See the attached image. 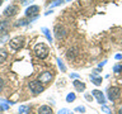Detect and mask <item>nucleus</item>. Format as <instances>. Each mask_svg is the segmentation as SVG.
Instances as JSON below:
<instances>
[{
  "instance_id": "obj_1",
  "label": "nucleus",
  "mask_w": 122,
  "mask_h": 114,
  "mask_svg": "<svg viewBox=\"0 0 122 114\" xmlns=\"http://www.w3.org/2000/svg\"><path fill=\"white\" fill-rule=\"evenodd\" d=\"M34 53H36V56L38 57V58L43 60V58H46V57L48 56L50 49H48V47L43 43V42H40V43H37L36 46H34Z\"/></svg>"
},
{
  "instance_id": "obj_2",
  "label": "nucleus",
  "mask_w": 122,
  "mask_h": 114,
  "mask_svg": "<svg viewBox=\"0 0 122 114\" xmlns=\"http://www.w3.org/2000/svg\"><path fill=\"white\" fill-rule=\"evenodd\" d=\"M9 46H10L11 49H14V51H18V49H20L23 46H24V37L18 36V37L11 38V39L9 41Z\"/></svg>"
},
{
  "instance_id": "obj_3",
  "label": "nucleus",
  "mask_w": 122,
  "mask_h": 114,
  "mask_svg": "<svg viewBox=\"0 0 122 114\" xmlns=\"http://www.w3.org/2000/svg\"><path fill=\"white\" fill-rule=\"evenodd\" d=\"M107 94H108V99L111 101H116L118 98L121 96V89L117 86H112L109 87L108 91H107Z\"/></svg>"
},
{
  "instance_id": "obj_4",
  "label": "nucleus",
  "mask_w": 122,
  "mask_h": 114,
  "mask_svg": "<svg viewBox=\"0 0 122 114\" xmlns=\"http://www.w3.org/2000/svg\"><path fill=\"white\" fill-rule=\"evenodd\" d=\"M29 89H30V91H32V93L34 94V95H37V94H41L42 91H43V85H42V84L38 81V80H34V81H30L29 82Z\"/></svg>"
},
{
  "instance_id": "obj_5",
  "label": "nucleus",
  "mask_w": 122,
  "mask_h": 114,
  "mask_svg": "<svg viewBox=\"0 0 122 114\" xmlns=\"http://www.w3.org/2000/svg\"><path fill=\"white\" fill-rule=\"evenodd\" d=\"M52 79H53V74L51 71H43L38 76V81L41 84H48Z\"/></svg>"
},
{
  "instance_id": "obj_6",
  "label": "nucleus",
  "mask_w": 122,
  "mask_h": 114,
  "mask_svg": "<svg viewBox=\"0 0 122 114\" xmlns=\"http://www.w3.org/2000/svg\"><path fill=\"white\" fill-rule=\"evenodd\" d=\"M38 13H40V6L37 5H30L25 9V17L27 18H33V17H37Z\"/></svg>"
},
{
  "instance_id": "obj_7",
  "label": "nucleus",
  "mask_w": 122,
  "mask_h": 114,
  "mask_svg": "<svg viewBox=\"0 0 122 114\" xmlns=\"http://www.w3.org/2000/svg\"><path fill=\"white\" fill-rule=\"evenodd\" d=\"M17 13H18V6L17 5H9L3 11V14L5 15V17H14Z\"/></svg>"
},
{
  "instance_id": "obj_8",
  "label": "nucleus",
  "mask_w": 122,
  "mask_h": 114,
  "mask_svg": "<svg viewBox=\"0 0 122 114\" xmlns=\"http://www.w3.org/2000/svg\"><path fill=\"white\" fill-rule=\"evenodd\" d=\"M92 94H93V96L98 100V104H101V105H104L106 104V98H104V95H103L102 91L93 90V91H92Z\"/></svg>"
},
{
  "instance_id": "obj_9",
  "label": "nucleus",
  "mask_w": 122,
  "mask_h": 114,
  "mask_svg": "<svg viewBox=\"0 0 122 114\" xmlns=\"http://www.w3.org/2000/svg\"><path fill=\"white\" fill-rule=\"evenodd\" d=\"M55 36L57 39H61V38H64L66 36V29L64 28V25H56L55 27Z\"/></svg>"
},
{
  "instance_id": "obj_10",
  "label": "nucleus",
  "mask_w": 122,
  "mask_h": 114,
  "mask_svg": "<svg viewBox=\"0 0 122 114\" xmlns=\"http://www.w3.org/2000/svg\"><path fill=\"white\" fill-rule=\"evenodd\" d=\"M38 114H53V110L48 105H42L38 108Z\"/></svg>"
},
{
  "instance_id": "obj_11",
  "label": "nucleus",
  "mask_w": 122,
  "mask_h": 114,
  "mask_svg": "<svg viewBox=\"0 0 122 114\" xmlns=\"http://www.w3.org/2000/svg\"><path fill=\"white\" fill-rule=\"evenodd\" d=\"M72 85H74V87L78 91H84V90H85V87H86L85 84L81 82V81H79V80H75V81L72 82Z\"/></svg>"
},
{
  "instance_id": "obj_12",
  "label": "nucleus",
  "mask_w": 122,
  "mask_h": 114,
  "mask_svg": "<svg viewBox=\"0 0 122 114\" xmlns=\"http://www.w3.org/2000/svg\"><path fill=\"white\" fill-rule=\"evenodd\" d=\"M8 29H9V22H8V20H3V22H0V33L6 34Z\"/></svg>"
},
{
  "instance_id": "obj_13",
  "label": "nucleus",
  "mask_w": 122,
  "mask_h": 114,
  "mask_svg": "<svg viewBox=\"0 0 122 114\" xmlns=\"http://www.w3.org/2000/svg\"><path fill=\"white\" fill-rule=\"evenodd\" d=\"M90 80H92V82H93L94 85H101L102 84V77L98 76L97 74H92L90 75Z\"/></svg>"
},
{
  "instance_id": "obj_14",
  "label": "nucleus",
  "mask_w": 122,
  "mask_h": 114,
  "mask_svg": "<svg viewBox=\"0 0 122 114\" xmlns=\"http://www.w3.org/2000/svg\"><path fill=\"white\" fill-rule=\"evenodd\" d=\"M41 32L45 34V37L47 38V41L50 42V43H52V37H51V32H50V29L48 28H41Z\"/></svg>"
},
{
  "instance_id": "obj_15",
  "label": "nucleus",
  "mask_w": 122,
  "mask_h": 114,
  "mask_svg": "<svg viewBox=\"0 0 122 114\" xmlns=\"http://www.w3.org/2000/svg\"><path fill=\"white\" fill-rule=\"evenodd\" d=\"M18 112H19V114H29L30 106L29 105H20L18 109Z\"/></svg>"
},
{
  "instance_id": "obj_16",
  "label": "nucleus",
  "mask_w": 122,
  "mask_h": 114,
  "mask_svg": "<svg viewBox=\"0 0 122 114\" xmlns=\"http://www.w3.org/2000/svg\"><path fill=\"white\" fill-rule=\"evenodd\" d=\"M28 23H30V20H28V19H25V18H23V19H19V20L15 23V27H24L27 25Z\"/></svg>"
},
{
  "instance_id": "obj_17",
  "label": "nucleus",
  "mask_w": 122,
  "mask_h": 114,
  "mask_svg": "<svg viewBox=\"0 0 122 114\" xmlns=\"http://www.w3.org/2000/svg\"><path fill=\"white\" fill-rule=\"evenodd\" d=\"M6 57H8V52L4 48H1V49H0V63L4 62V61L6 60Z\"/></svg>"
},
{
  "instance_id": "obj_18",
  "label": "nucleus",
  "mask_w": 122,
  "mask_h": 114,
  "mask_svg": "<svg viewBox=\"0 0 122 114\" xmlns=\"http://www.w3.org/2000/svg\"><path fill=\"white\" fill-rule=\"evenodd\" d=\"M113 71H114V74H120V72H122V65H120V63L114 65V66H113Z\"/></svg>"
},
{
  "instance_id": "obj_19",
  "label": "nucleus",
  "mask_w": 122,
  "mask_h": 114,
  "mask_svg": "<svg viewBox=\"0 0 122 114\" xmlns=\"http://www.w3.org/2000/svg\"><path fill=\"white\" fill-rule=\"evenodd\" d=\"M64 3H65V0H55V1L51 4V9H53V8L61 5V4H64Z\"/></svg>"
},
{
  "instance_id": "obj_20",
  "label": "nucleus",
  "mask_w": 122,
  "mask_h": 114,
  "mask_svg": "<svg viewBox=\"0 0 122 114\" xmlns=\"http://www.w3.org/2000/svg\"><path fill=\"white\" fill-rule=\"evenodd\" d=\"M75 94L74 93H70V94H67V96H66V101L67 103H71V101H74L75 100Z\"/></svg>"
},
{
  "instance_id": "obj_21",
  "label": "nucleus",
  "mask_w": 122,
  "mask_h": 114,
  "mask_svg": "<svg viewBox=\"0 0 122 114\" xmlns=\"http://www.w3.org/2000/svg\"><path fill=\"white\" fill-rule=\"evenodd\" d=\"M57 63H59V67H60L61 71H62V72L66 71V67H65V65H64L62 61H61V58H57Z\"/></svg>"
},
{
  "instance_id": "obj_22",
  "label": "nucleus",
  "mask_w": 122,
  "mask_h": 114,
  "mask_svg": "<svg viewBox=\"0 0 122 114\" xmlns=\"http://www.w3.org/2000/svg\"><path fill=\"white\" fill-rule=\"evenodd\" d=\"M59 114H72V112H71L70 109L64 108V109H60V110H59Z\"/></svg>"
},
{
  "instance_id": "obj_23",
  "label": "nucleus",
  "mask_w": 122,
  "mask_h": 114,
  "mask_svg": "<svg viewBox=\"0 0 122 114\" xmlns=\"http://www.w3.org/2000/svg\"><path fill=\"white\" fill-rule=\"evenodd\" d=\"M102 110H103V112H106L107 114H111V110L107 108V106H104V105H102Z\"/></svg>"
},
{
  "instance_id": "obj_24",
  "label": "nucleus",
  "mask_w": 122,
  "mask_h": 114,
  "mask_svg": "<svg viewBox=\"0 0 122 114\" xmlns=\"http://www.w3.org/2000/svg\"><path fill=\"white\" fill-rule=\"evenodd\" d=\"M32 1H33V0H22V4H23V5H28V4H30Z\"/></svg>"
},
{
  "instance_id": "obj_25",
  "label": "nucleus",
  "mask_w": 122,
  "mask_h": 114,
  "mask_svg": "<svg viewBox=\"0 0 122 114\" xmlns=\"http://www.w3.org/2000/svg\"><path fill=\"white\" fill-rule=\"evenodd\" d=\"M76 112H81V113H84V112H85V108H84V106H78V108H76Z\"/></svg>"
},
{
  "instance_id": "obj_26",
  "label": "nucleus",
  "mask_w": 122,
  "mask_h": 114,
  "mask_svg": "<svg viewBox=\"0 0 122 114\" xmlns=\"http://www.w3.org/2000/svg\"><path fill=\"white\" fill-rule=\"evenodd\" d=\"M3 89H4V80L0 79V93L3 91Z\"/></svg>"
},
{
  "instance_id": "obj_27",
  "label": "nucleus",
  "mask_w": 122,
  "mask_h": 114,
  "mask_svg": "<svg viewBox=\"0 0 122 114\" xmlns=\"http://www.w3.org/2000/svg\"><path fill=\"white\" fill-rule=\"evenodd\" d=\"M71 79H79V74H70Z\"/></svg>"
},
{
  "instance_id": "obj_28",
  "label": "nucleus",
  "mask_w": 122,
  "mask_h": 114,
  "mask_svg": "<svg viewBox=\"0 0 122 114\" xmlns=\"http://www.w3.org/2000/svg\"><path fill=\"white\" fill-rule=\"evenodd\" d=\"M114 58H116V60H122V55H121V53H118V55L114 56Z\"/></svg>"
},
{
  "instance_id": "obj_29",
  "label": "nucleus",
  "mask_w": 122,
  "mask_h": 114,
  "mask_svg": "<svg viewBox=\"0 0 122 114\" xmlns=\"http://www.w3.org/2000/svg\"><path fill=\"white\" fill-rule=\"evenodd\" d=\"M85 99H86V100H89V101H92V96H89L88 94H85Z\"/></svg>"
},
{
  "instance_id": "obj_30",
  "label": "nucleus",
  "mask_w": 122,
  "mask_h": 114,
  "mask_svg": "<svg viewBox=\"0 0 122 114\" xmlns=\"http://www.w3.org/2000/svg\"><path fill=\"white\" fill-rule=\"evenodd\" d=\"M51 13H52V9H51V10H47V11H46V13H45V15H50Z\"/></svg>"
},
{
  "instance_id": "obj_31",
  "label": "nucleus",
  "mask_w": 122,
  "mask_h": 114,
  "mask_svg": "<svg viewBox=\"0 0 122 114\" xmlns=\"http://www.w3.org/2000/svg\"><path fill=\"white\" fill-rule=\"evenodd\" d=\"M118 114H122V106L120 108V110H118Z\"/></svg>"
},
{
  "instance_id": "obj_32",
  "label": "nucleus",
  "mask_w": 122,
  "mask_h": 114,
  "mask_svg": "<svg viewBox=\"0 0 122 114\" xmlns=\"http://www.w3.org/2000/svg\"><path fill=\"white\" fill-rule=\"evenodd\" d=\"M3 1H4V0H0V5H1V4H3Z\"/></svg>"
},
{
  "instance_id": "obj_33",
  "label": "nucleus",
  "mask_w": 122,
  "mask_h": 114,
  "mask_svg": "<svg viewBox=\"0 0 122 114\" xmlns=\"http://www.w3.org/2000/svg\"><path fill=\"white\" fill-rule=\"evenodd\" d=\"M66 1H71V0H65V3H66Z\"/></svg>"
}]
</instances>
